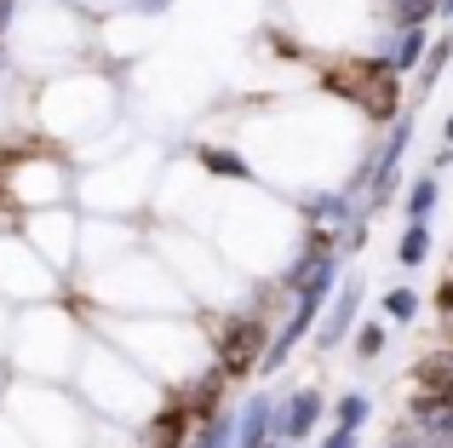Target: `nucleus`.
Returning a JSON list of instances; mask_svg holds the SVG:
<instances>
[{
    "label": "nucleus",
    "instance_id": "1",
    "mask_svg": "<svg viewBox=\"0 0 453 448\" xmlns=\"http://www.w3.org/2000/svg\"><path fill=\"white\" fill-rule=\"evenodd\" d=\"M327 87H333V92H350V98H362L373 115L390 110V75H385V69H373V64H344V69H333Z\"/></svg>",
    "mask_w": 453,
    "mask_h": 448
},
{
    "label": "nucleus",
    "instance_id": "2",
    "mask_svg": "<svg viewBox=\"0 0 453 448\" xmlns=\"http://www.w3.org/2000/svg\"><path fill=\"white\" fill-rule=\"evenodd\" d=\"M253 345H258V322H230V328L219 334L224 368H247V362H253Z\"/></svg>",
    "mask_w": 453,
    "mask_h": 448
},
{
    "label": "nucleus",
    "instance_id": "3",
    "mask_svg": "<svg viewBox=\"0 0 453 448\" xmlns=\"http://www.w3.org/2000/svg\"><path fill=\"white\" fill-rule=\"evenodd\" d=\"M402 259H425V230L408 236V247H402Z\"/></svg>",
    "mask_w": 453,
    "mask_h": 448
},
{
    "label": "nucleus",
    "instance_id": "4",
    "mask_svg": "<svg viewBox=\"0 0 453 448\" xmlns=\"http://www.w3.org/2000/svg\"><path fill=\"white\" fill-rule=\"evenodd\" d=\"M448 138H453V121H448Z\"/></svg>",
    "mask_w": 453,
    "mask_h": 448
}]
</instances>
